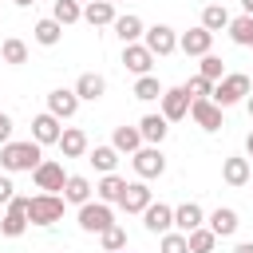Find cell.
<instances>
[{
	"label": "cell",
	"instance_id": "obj_22",
	"mask_svg": "<svg viewBox=\"0 0 253 253\" xmlns=\"http://www.w3.org/2000/svg\"><path fill=\"white\" fill-rule=\"evenodd\" d=\"M55 146L63 150V158H83V154H87V134H83L79 126H63V134H59Z\"/></svg>",
	"mask_w": 253,
	"mask_h": 253
},
{
	"label": "cell",
	"instance_id": "obj_18",
	"mask_svg": "<svg viewBox=\"0 0 253 253\" xmlns=\"http://www.w3.org/2000/svg\"><path fill=\"white\" fill-rule=\"evenodd\" d=\"M123 67H126V71H134V75H150L154 55H150L142 43H123Z\"/></svg>",
	"mask_w": 253,
	"mask_h": 253
},
{
	"label": "cell",
	"instance_id": "obj_41",
	"mask_svg": "<svg viewBox=\"0 0 253 253\" xmlns=\"http://www.w3.org/2000/svg\"><path fill=\"white\" fill-rule=\"evenodd\" d=\"M4 142H12V119L0 111V146H4Z\"/></svg>",
	"mask_w": 253,
	"mask_h": 253
},
{
	"label": "cell",
	"instance_id": "obj_39",
	"mask_svg": "<svg viewBox=\"0 0 253 253\" xmlns=\"http://www.w3.org/2000/svg\"><path fill=\"white\" fill-rule=\"evenodd\" d=\"M182 87H186V95H190V99H210V95H213V83H210V79H202V75H194V79H190V83H182Z\"/></svg>",
	"mask_w": 253,
	"mask_h": 253
},
{
	"label": "cell",
	"instance_id": "obj_45",
	"mask_svg": "<svg viewBox=\"0 0 253 253\" xmlns=\"http://www.w3.org/2000/svg\"><path fill=\"white\" fill-rule=\"evenodd\" d=\"M12 4H20V8H28V4H36V0H12Z\"/></svg>",
	"mask_w": 253,
	"mask_h": 253
},
{
	"label": "cell",
	"instance_id": "obj_25",
	"mask_svg": "<svg viewBox=\"0 0 253 253\" xmlns=\"http://www.w3.org/2000/svg\"><path fill=\"white\" fill-rule=\"evenodd\" d=\"M83 20H87L91 28H107V24H115V4L91 0V4H83Z\"/></svg>",
	"mask_w": 253,
	"mask_h": 253
},
{
	"label": "cell",
	"instance_id": "obj_31",
	"mask_svg": "<svg viewBox=\"0 0 253 253\" xmlns=\"http://www.w3.org/2000/svg\"><path fill=\"white\" fill-rule=\"evenodd\" d=\"M32 36H36V43H43V47H55L59 40H63V28L47 16V20H40L36 28H32Z\"/></svg>",
	"mask_w": 253,
	"mask_h": 253
},
{
	"label": "cell",
	"instance_id": "obj_37",
	"mask_svg": "<svg viewBox=\"0 0 253 253\" xmlns=\"http://www.w3.org/2000/svg\"><path fill=\"white\" fill-rule=\"evenodd\" d=\"M99 241H103L107 253H123V249H126V229H123V225H111L107 233H99Z\"/></svg>",
	"mask_w": 253,
	"mask_h": 253
},
{
	"label": "cell",
	"instance_id": "obj_49",
	"mask_svg": "<svg viewBox=\"0 0 253 253\" xmlns=\"http://www.w3.org/2000/svg\"><path fill=\"white\" fill-rule=\"evenodd\" d=\"M107 4H115V0H107Z\"/></svg>",
	"mask_w": 253,
	"mask_h": 253
},
{
	"label": "cell",
	"instance_id": "obj_5",
	"mask_svg": "<svg viewBox=\"0 0 253 253\" xmlns=\"http://www.w3.org/2000/svg\"><path fill=\"white\" fill-rule=\"evenodd\" d=\"M111 225H115V210L111 206H103V202L79 206V229L83 233H107Z\"/></svg>",
	"mask_w": 253,
	"mask_h": 253
},
{
	"label": "cell",
	"instance_id": "obj_47",
	"mask_svg": "<svg viewBox=\"0 0 253 253\" xmlns=\"http://www.w3.org/2000/svg\"><path fill=\"white\" fill-rule=\"evenodd\" d=\"M249 182H253V170H249Z\"/></svg>",
	"mask_w": 253,
	"mask_h": 253
},
{
	"label": "cell",
	"instance_id": "obj_32",
	"mask_svg": "<svg viewBox=\"0 0 253 253\" xmlns=\"http://www.w3.org/2000/svg\"><path fill=\"white\" fill-rule=\"evenodd\" d=\"M0 59H4V63H12V67L28 63V43H24V40H16V36H8V40L0 43Z\"/></svg>",
	"mask_w": 253,
	"mask_h": 253
},
{
	"label": "cell",
	"instance_id": "obj_30",
	"mask_svg": "<svg viewBox=\"0 0 253 253\" xmlns=\"http://www.w3.org/2000/svg\"><path fill=\"white\" fill-rule=\"evenodd\" d=\"M229 20H233V16H229L221 4H206V8H202V28H206V32H225Z\"/></svg>",
	"mask_w": 253,
	"mask_h": 253
},
{
	"label": "cell",
	"instance_id": "obj_16",
	"mask_svg": "<svg viewBox=\"0 0 253 253\" xmlns=\"http://www.w3.org/2000/svg\"><path fill=\"white\" fill-rule=\"evenodd\" d=\"M150 202H154V194H150L146 182H126V190H123V198H119V206H123L126 213H142Z\"/></svg>",
	"mask_w": 253,
	"mask_h": 253
},
{
	"label": "cell",
	"instance_id": "obj_2",
	"mask_svg": "<svg viewBox=\"0 0 253 253\" xmlns=\"http://www.w3.org/2000/svg\"><path fill=\"white\" fill-rule=\"evenodd\" d=\"M249 91H253L249 75H241V71H225V79H217V83H213V95H210V103H217V107L225 111V107H233V103L249 99Z\"/></svg>",
	"mask_w": 253,
	"mask_h": 253
},
{
	"label": "cell",
	"instance_id": "obj_14",
	"mask_svg": "<svg viewBox=\"0 0 253 253\" xmlns=\"http://www.w3.org/2000/svg\"><path fill=\"white\" fill-rule=\"evenodd\" d=\"M178 47H182L186 55H210V47H213V32H206V28L198 24V28H190V32L178 36Z\"/></svg>",
	"mask_w": 253,
	"mask_h": 253
},
{
	"label": "cell",
	"instance_id": "obj_27",
	"mask_svg": "<svg viewBox=\"0 0 253 253\" xmlns=\"http://www.w3.org/2000/svg\"><path fill=\"white\" fill-rule=\"evenodd\" d=\"M111 146H115L119 154H134V150L142 146V134H138V126H115V134H111Z\"/></svg>",
	"mask_w": 253,
	"mask_h": 253
},
{
	"label": "cell",
	"instance_id": "obj_10",
	"mask_svg": "<svg viewBox=\"0 0 253 253\" xmlns=\"http://www.w3.org/2000/svg\"><path fill=\"white\" fill-rule=\"evenodd\" d=\"M24 229H28V198H12L8 213L0 217V233L4 237H20Z\"/></svg>",
	"mask_w": 253,
	"mask_h": 253
},
{
	"label": "cell",
	"instance_id": "obj_46",
	"mask_svg": "<svg viewBox=\"0 0 253 253\" xmlns=\"http://www.w3.org/2000/svg\"><path fill=\"white\" fill-rule=\"evenodd\" d=\"M245 107H249V119H253V95H249V99H245Z\"/></svg>",
	"mask_w": 253,
	"mask_h": 253
},
{
	"label": "cell",
	"instance_id": "obj_4",
	"mask_svg": "<svg viewBox=\"0 0 253 253\" xmlns=\"http://www.w3.org/2000/svg\"><path fill=\"white\" fill-rule=\"evenodd\" d=\"M130 166H134V174L142 182H150V178H162L166 174V154H162V146H138L130 154Z\"/></svg>",
	"mask_w": 253,
	"mask_h": 253
},
{
	"label": "cell",
	"instance_id": "obj_6",
	"mask_svg": "<svg viewBox=\"0 0 253 253\" xmlns=\"http://www.w3.org/2000/svg\"><path fill=\"white\" fill-rule=\"evenodd\" d=\"M142 47L158 59V55H170V51H178V32L170 28V24H154V28H146L142 32Z\"/></svg>",
	"mask_w": 253,
	"mask_h": 253
},
{
	"label": "cell",
	"instance_id": "obj_43",
	"mask_svg": "<svg viewBox=\"0 0 253 253\" xmlns=\"http://www.w3.org/2000/svg\"><path fill=\"white\" fill-rule=\"evenodd\" d=\"M241 8H245V16H253V0H241Z\"/></svg>",
	"mask_w": 253,
	"mask_h": 253
},
{
	"label": "cell",
	"instance_id": "obj_13",
	"mask_svg": "<svg viewBox=\"0 0 253 253\" xmlns=\"http://www.w3.org/2000/svg\"><path fill=\"white\" fill-rule=\"evenodd\" d=\"M202 225H206V210H202L198 202L174 206V229H178V233H194V229H202Z\"/></svg>",
	"mask_w": 253,
	"mask_h": 253
},
{
	"label": "cell",
	"instance_id": "obj_3",
	"mask_svg": "<svg viewBox=\"0 0 253 253\" xmlns=\"http://www.w3.org/2000/svg\"><path fill=\"white\" fill-rule=\"evenodd\" d=\"M63 198L59 194H36L28 198V225H55L63 217Z\"/></svg>",
	"mask_w": 253,
	"mask_h": 253
},
{
	"label": "cell",
	"instance_id": "obj_11",
	"mask_svg": "<svg viewBox=\"0 0 253 253\" xmlns=\"http://www.w3.org/2000/svg\"><path fill=\"white\" fill-rule=\"evenodd\" d=\"M75 111H79V95H75L71 87H55V91L47 95V115H55L59 123H63V119H71Z\"/></svg>",
	"mask_w": 253,
	"mask_h": 253
},
{
	"label": "cell",
	"instance_id": "obj_42",
	"mask_svg": "<svg viewBox=\"0 0 253 253\" xmlns=\"http://www.w3.org/2000/svg\"><path fill=\"white\" fill-rule=\"evenodd\" d=\"M233 253H253V241H241V245H237Z\"/></svg>",
	"mask_w": 253,
	"mask_h": 253
},
{
	"label": "cell",
	"instance_id": "obj_8",
	"mask_svg": "<svg viewBox=\"0 0 253 253\" xmlns=\"http://www.w3.org/2000/svg\"><path fill=\"white\" fill-rule=\"evenodd\" d=\"M158 103H162V111H158V115H162L166 123H178V119H186V115H190V95H186V87H166Z\"/></svg>",
	"mask_w": 253,
	"mask_h": 253
},
{
	"label": "cell",
	"instance_id": "obj_20",
	"mask_svg": "<svg viewBox=\"0 0 253 253\" xmlns=\"http://www.w3.org/2000/svg\"><path fill=\"white\" fill-rule=\"evenodd\" d=\"M75 95H79V103L87 99V103H95V99H103L107 95V79L103 75H95V71H83L79 79H75V87H71Z\"/></svg>",
	"mask_w": 253,
	"mask_h": 253
},
{
	"label": "cell",
	"instance_id": "obj_48",
	"mask_svg": "<svg viewBox=\"0 0 253 253\" xmlns=\"http://www.w3.org/2000/svg\"><path fill=\"white\" fill-rule=\"evenodd\" d=\"M79 4H91V0H79Z\"/></svg>",
	"mask_w": 253,
	"mask_h": 253
},
{
	"label": "cell",
	"instance_id": "obj_35",
	"mask_svg": "<svg viewBox=\"0 0 253 253\" xmlns=\"http://www.w3.org/2000/svg\"><path fill=\"white\" fill-rule=\"evenodd\" d=\"M186 245H190V253H213V245H217V237L202 225V229H194V233H186Z\"/></svg>",
	"mask_w": 253,
	"mask_h": 253
},
{
	"label": "cell",
	"instance_id": "obj_29",
	"mask_svg": "<svg viewBox=\"0 0 253 253\" xmlns=\"http://www.w3.org/2000/svg\"><path fill=\"white\" fill-rule=\"evenodd\" d=\"M225 32H229V40H233L237 47H253V16H245V12L233 16Z\"/></svg>",
	"mask_w": 253,
	"mask_h": 253
},
{
	"label": "cell",
	"instance_id": "obj_40",
	"mask_svg": "<svg viewBox=\"0 0 253 253\" xmlns=\"http://www.w3.org/2000/svg\"><path fill=\"white\" fill-rule=\"evenodd\" d=\"M12 190H16V186H12V178H0V206H8V202L16 198Z\"/></svg>",
	"mask_w": 253,
	"mask_h": 253
},
{
	"label": "cell",
	"instance_id": "obj_36",
	"mask_svg": "<svg viewBox=\"0 0 253 253\" xmlns=\"http://www.w3.org/2000/svg\"><path fill=\"white\" fill-rule=\"evenodd\" d=\"M198 75L202 79H210V83H217V79H225V63L210 51V55H202V67H198Z\"/></svg>",
	"mask_w": 253,
	"mask_h": 253
},
{
	"label": "cell",
	"instance_id": "obj_24",
	"mask_svg": "<svg viewBox=\"0 0 253 253\" xmlns=\"http://www.w3.org/2000/svg\"><path fill=\"white\" fill-rule=\"evenodd\" d=\"M111 28H115V36H119L123 43H138V40H142V32H146V28H142V20H138L134 12L115 16V24H111Z\"/></svg>",
	"mask_w": 253,
	"mask_h": 253
},
{
	"label": "cell",
	"instance_id": "obj_12",
	"mask_svg": "<svg viewBox=\"0 0 253 253\" xmlns=\"http://www.w3.org/2000/svg\"><path fill=\"white\" fill-rule=\"evenodd\" d=\"M190 119L202 130H221V107L210 103V99H190Z\"/></svg>",
	"mask_w": 253,
	"mask_h": 253
},
{
	"label": "cell",
	"instance_id": "obj_1",
	"mask_svg": "<svg viewBox=\"0 0 253 253\" xmlns=\"http://www.w3.org/2000/svg\"><path fill=\"white\" fill-rule=\"evenodd\" d=\"M43 162V154H40V142H32V138H24V142H4L0 146V166L8 170V174H20V170H36Z\"/></svg>",
	"mask_w": 253,
	"mask_h": 253
},
{
	"label": "cell",
	"instance_id": "obj_21",
	"mask_svg": "<svg viewBox=\"0 0 253 253\" xmlns=\"http://www.w3.org/2000/svg\"><path fill=\"white\" fill-rule=\"evenodd\" d=\"M67 206H87L91 202V182L83 178V174H67V182H63V194H59Z\"/></svg>",
	"mask_w": 253,
	"mask_h": 253
},
{
	"label": "cell",
	"instance_id": "obj_7",
	"mask_svg": "<svg viewBox=\"0 0 253 253\" xmlns=\"http://www.w3.org/2000/svg\"><path fill=\"white\" fill-rule=\"evenodd\" d=\"M32 182H36V190H40V194H55V190H63V182H67V174H63V162H55V158H43V162L32 170Z\"/></svg>",
	"mask_w": 253,
	"mask_h": 253
},
{
	"label": "cell",
	"instance_id": "obj_26",
	"mask_svg": "<svg viewBox=\"0 0 253 253\" xmlns=\"http://www.w3.org/2000/svg\"><path fill=\"white\" fill-rule=\"evenodd\" d=\"M249 158H225L221 162V178H225V186H249Z\"/></svg>",
	"mask_w": 253,
	"mask_h": 253
},
{
	"label": "cell",
	"instance_id": "obj_38",
	"mask_svg": "<svg viewBox=\"0 0 253 253\" xmlns=\"http://www.w3.org/2000/svg\"><path fill=\"white\" fill-rule=\"evenodd\" d=\"M158 249H162V253H190V245H186V233H178V229L162 233V237H158Z\"/></svg>",
	"mask_w": 253,
	"mask_h": 253
},
{
	"label": "cell",
	"instance_id": "obj_28",
	"mask_svg": "<svg viewBox=\"0 0 253 253\" xmlns=\"http://www.w3.org/2000/svg\"><path fill=\"white\" fill-rule=\"evenodd\" d=\"M51 20H55L59 28H71V24H79V20H83V4H79V0H55Z\"/></svg>",
	"mask_w": 253,
	"mask_h": 253
},
{
	"label": "cell",
	"instance_id": "obj_15",
	"mask_svg": "<svg viewBox=\"0 0 253 253\" xmlns=\"http://www.w3.org/2000/svg\"><path fill=\"white\" fill-rule=\"evenodd\" d=\"M59 134H63V126H59V119L55 115H36L32 119V142H40V146H51V142H59Z\"/></svg>",
	"mask_w": 253,
	"mask_h": 253
},
{
	"label": "cell",
	"instance_id": "obj_44",
	"mask_svg": "<svg viewBox=\"0 0 253 253\" xmlns=\"http://www.w3.org/2000/svg\"><path fill=\"white\" fill-rule=\"evenodd\" d=\"M245 150H249V158H253V130H249V138H245Z\"/></svg>",
	"mask_w": 253,
	"mask_h": 253
},
{
	"label": "cell",
	"instance_id": "obj_17",
	"mask_svg": "<svg viewBox=\"0 0 253 253\" xmlns=\"http://www.w3.org/2000/svg\"><path fill=\"white\" fill-rule=\"evenodd\" d=\"M237 225H241V221H237V210H229V206H217V210L206 217V229H210L213 237H233Z\"/></svg>",
	"mask_w": 253,
	"mask_h": 253
},
{
	"label": "cell",
	"instance_id": "obj_33",
	"mask_svg": "<svg viewBox=\"0 0 253 253\" xmlns=\"http://www.w3.org/2000/svg\"><path fill=\"white\" fill-rule=\"evenodd\" d=\"M162 83L154 79V75H138L134 79V99H142V103H150V99H162Z\"/></svg>",
	"mask_w": 253,
	"mask_h": 253
},
{
	"label": "cell",
	"instance_id": "obj_34",
	"mask_svg": "<svg viewBox=\"0 0 253 253\" xmlns=\"http://www.w3.org/2000/svg\"><path fill=\"white\" fill-rule=\"evenodd\" d=\"M115 162H119V150L115 146H95L91 150V166L99 174H115Z\"/></svg>",
	"mask_w": 253,
	"mask_h": 253
},
{
	"label": "cell",
	"instance_id": "obj_19",
	"mask_svg": "<svg viewBox=\"0 0 253 253\" xmlns=\"http://www.w3.org/2000/svg\"><path fill=\"white\" fill-rule=\"evenodd\" d=\"M138 134H142V146H162V138L170 134V123L162 115H142L138 119Z\"/></svg>",
	"mask_w": 253,
	"mask_h": 253
},
{
	"label": "cell",
	"instance_id": "obj_9",
	"mask_svg": "<svg viewBox=\"0 0 253 253\" xmlns=\"http://www.w3.org/2000/svg\"><path fill=\"white\" fill-rule=\"evenodd\" d=\"M142 225L150 229V233H170L174 229V206H166V202H150L146 210H142Z\"/></svg>",
	"mask_w": 253,
	"mask_h": 253
},
{
	"label": "cell",
	"instance_id": "obj_23",
	"mask_svg": "<svg viewBox=\"0 0 253 253\" xmlns=\"http://www.w3.org/2000/svg\"><path fill=\"white\" fill-rule=\"evenodd\" d=\"M123 190H126V178H119V174H103V178L95 182V202L111 206V202L123 198Z\"/></svg>",
	"mask_w": 253,
	"mask_h": 253
}]
</instances>
